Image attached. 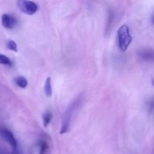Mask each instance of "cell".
Returning a JSON list of instances; mask_svg holds the SVG:
<instances>
[{
	"label": "cell",
	"instance_id": "7",
	"mask_svg": "<svg viewBox=\"0 0 154 154\" xmlns=\"http://www.w3.org/2000/svg\"><path fill=\"white\" fill-rule=\"evenodd\" d=\"M52 118H53V114L51 112H49V111H48V112H45V114L42 115L43 123H44V126H45V127H47V126H48V124L51 123Z\"/></svg>",
	"mask_w": 154,
	"mask_h": 154
},
{
	"label": "cell",
	"instance_id": "12",
	"mask_svg": "<svg viewBox=\"0 0 154 154\" xmlns=\"http://www.w3.org/2000/svg\"><path fill=\"white\" fill-rule=\"evenodd\" d=\"M152 23L154 24V14H153V17H152Z\"/></svg>",
	"mask_w": 154,
	"mask_h": 154
},
{
	"label": "cell",
	"instance_id": "11",
	"mask_svg": "<svg viewBox=\"0 0 154 154\" xmlns=\"http://www.w3.org/2000/svg\"><path fill=\"white\" fill-rule=\"evenodd\" d=\"M142 57L145 60H151V59H154V53L153 52H143Z\"/></svg>",
	"mask_w": 154,
	"mask_h": 154
},
{
	"label": "cell",
	"instance_id": "3",
	"mask_svg": "<svg viewBox=\"0 0 154 154\" xmlns=\"http://www.w3.org/2000/svg\"><path fill=\"white\" fill-rule=\"evenodd\" d=\"M0 135L2 136V138L4 140H5L8 143L11 145V147L14 149V150H16L17 146V143L16 139H15L14 136L12 134V132L11 131H9L8 129H4V128H1L0 129Z\"/></svg>",
	"mask_w": 154,
	"mask_h": 154
},
{
	"label": "cell",
	"instance_id": "9",
	"mask_svg": "<svg viewBox=\"0 0 154 154\" xmlns=\"http://www.w3.org/2000/svg\"><path fill=\"white\" fill-rule=\"evenodd\" d=\"M39 147H40L39 154H45L48 149V143L45 141H41L40 142H39Z\"/></svg>",
	"mask_w": 154,
	"mask_h": 154
},
{
	"label": "cell",
	"instance_id": "13",
	"mask_svg": "<svg viewBox=\"0 0 154 154\" xmlns=\"http://www.w3.org/2000/svg\"><path fill=\"white\" fill-rule=\"evenodd\" d=\"M152 84H153V85L154 86V80L153 81V82H152Z\"/></svg>",
	"mask_w": 154,
	"mask_h": 154
},
{
	"label": "cell",
	"instance_id": "5",
	"mask_svg": "<svg viewBox=\"0 0 154 154\" xmlns=\"http://www.w3.org/2000/svg\"><path fill=\"white\" fill-rule=\"evenodd\" d=\"M45 93L47 96L51 97L52 96L53 90H52V84H51V78L48 77L46 79L45 84Z\"/></svg>",
	"mask_w": 154,
	"mask_h": 154
},
{
	"label": "cell",
	"instance_id": "4",
	"mask_svg": "<svg viewBox=\"0 0 154 154\" xmlns=\"http://www.w3.org/2000/svg\"><path fill=\"white\" fill-rule=\"evenodd\" d=\"M2 24L5 28L11 29L16 26L17 20L11 15L5 14L2 16Z\"/></svg>",
	"mask_w": 154,
	"mask_h": 154
},
{
	"label": "cell",
	"instance_id": "1",
	"mask_svg": "<svg viewBox=\"0 0 154 154\" xmlns=\"http://www.w3.org/2000/svg\"><path fill=\"white\" fill-rule=\"evenodd\" d=\"M118 45L121 51L125 52L128 49L132 41V38L129 32V27L126 25H122L117 30Z\"/></svg>",
	"mask_w": 154,
	"mask_h": 154
},
{
	"label": "cell",
	"instance_id": "10",
	"mask_svg": "<svg viewBox=\"0 0 154 154\" xmlns=\"http://www.w3.org/2000/svg\"><path fill=\"white\" fill-rule=\"evenodd\" d=\"M0 64L10 66L11 65V62L8 57L3 55V54H0Z\"/></svg>",
	"mask_w": 154,
	"mask_h": 154
},
{
	"label": "cell",
	"instance_id": "6",
	"mask_svg": "<svg viewBox=\"0 0 154 154\" xmlns=\"http://www.w3.org/2000/svg\"><path fill=\"white\" fill-rule=\"evenodd\" d=\"M14 82L18 87L23 89L26 88V87H27V85H28V81H27V80L24 77H22V76H19L15 78Z\"/></svg>",
	"mask_w": 154,
	"mask_h": 154
},
{
	"label": "cell",
	"instance_id": "2",
	"mask_svg": "<svg viewBox=\"0 0 154 154\" xmlns=\"http://www.w3.org/2000/svg\"><path fill=\"white\" fill-rule=\"evenodd\" d=\"M17 5L20 10L28 15H33L38 11V5L29 0H17Z\"/></svg>",
	"mask_w": 154,
	"mask_h": 154
},
{
	"label": "cell",
	"instance_id": "8",
	"mask_svg": "<svg viewBox=\"0 0 154 154\" xmlns=\"http://www.w3.org/2000/svg\"><path fill=\"white\" fill-rule=\"evenodd\" d=\"M6 46H7L8 49L14 51V52H17V45L16 42L14 41L9 40L6 44Z\"/></svg>",
	"mask_w": 154,
	"mask_h": 154
}]
</instances>
